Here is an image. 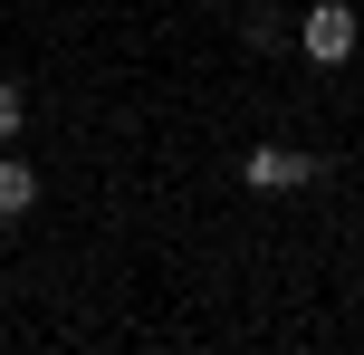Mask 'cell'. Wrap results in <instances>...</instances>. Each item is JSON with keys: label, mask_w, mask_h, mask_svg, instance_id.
Returning <instances> with one entry per match:
<instances>
[{"label": "cell", "mask_w": 364, "mask_h": 355, "mask_svg": "<svg viewBox=\"0 0 364 355\" xmlns=\"http://www.w3.org/2000/svg\"><path fill=\"white\" fill-rule=\"evenodd\" d=\"M355 38H364V19L346 10V0H316V10L297 19V58H307V68H346Z\"/></svg>", "instance_id": "6da1fadb"}, {"label": "cell", "mask_w": 364, "mask_h": 355, "mask_svg": "<svg viewBox=\"0 0 364 355\" xmlns=\"http://www.w3.org/2000/svg\"><path fill=\"white\" fill-rule=\"evenodd\" d=\"M240 173H250V192H307V183H316V154H297V144H259Z\"/></svg>", "instance_id": "7a4b0ae2"}, {"label": "cell", "mask_w": 364, "mask_h": 355, "mask_svg": "<svg viewBox=\"0 0 364 355\" xmlns=\"http://www.w3.org/2000/svg\"><path fill=\"white\" fill-rule=\"evenodd\" d=\"M29 202H38V173L19 154H0V221H29Z\"/></svg>", "instance_id": "3957f363"}, {"label": "cell", "mask_w": 364, "mask_h": 355, "mask_svg": "<svg viewBox=\"0 0 364 355\" xmlns=\"http://www.w3.org/2000/svg\"><path fill=\"white\" fill-rule=\"evenodd\" d=\"M19 125H29V87L0 77V144H19Z\"/></svg>", "instance_id": "277c9868"}]
</instances>
